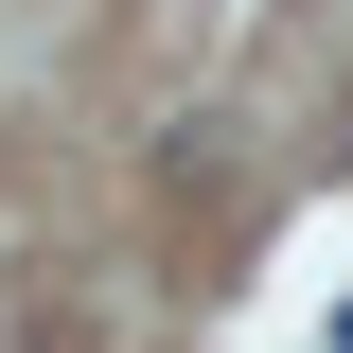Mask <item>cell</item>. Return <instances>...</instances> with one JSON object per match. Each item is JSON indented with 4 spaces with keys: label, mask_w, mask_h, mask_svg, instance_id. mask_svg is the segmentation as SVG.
Wrapping results in <instances>:
<instances>
[{
    "label": "cell",
    "mask_w": 353,
    "mask_h": 353,
    "mask_svg": "<svg viewBox=\"0 0 353 353\" xmlns=\"http://www.w3.org/2000/svg\"><path fill=\"white\" fill-rule=\"evenodd\" d=\"M318 353H353V301H336V336H318Z\"/></svg>",
    "instance_id": "cell-1"
}]
</instances>
